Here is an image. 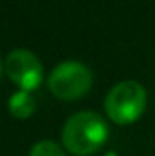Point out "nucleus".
<instances>
[{"mask_svg":"<svg viewBox=\"0 0 155 156\" xmlns=\"http://www.w3.org/2000/svg\"><path fill=\"white\" fill-rule=\"evenodd\" d=\"M106 115L119 125H130L142 116L146 109V91L135 80L119 82L104 100Z\"/></svg>","mask_w":155,"mask_h":156,"instance_id":"obj_2","label":"nucleus"},{"mask_svg":"<svg viewBox=\"0 0 155 156\" xmlns=\"http://www.w3.org/2000/svg\"><path fill=\"white\" fill-rule=\"evenodd\" d=\"M110 136V127L104 118L93 111H80L68 118L62 127V145L75 156L97 153Z\"/></svg>","mask_w":155,"mask_h":156,"instance_id":"obj_1","label":"nucleus"},{"mask_svg":"<svg viewBox=\"0 0 155 156\" xmlns=\"http://www.w3.org/2000/svg\"><path fill=\"white\" fill-rule=\"evenodd\" d=\"M93 85V73L91 69L78 62V60H66L53 67L47 76V89L53 96L60 100H78L82 98Z\"/></svg>","mask_w":155,"mask_h":156,"instance_id":"obj_3","label":"nucleus"},{"mask_svg":"<svg viewBox=\"0 0 155 156\" xmlns=\"http://www.w3.org/2000/svg\"><path fill=\"white\" fill-rule=\"evenodd\" d=\"M29 156H66V153L59 144H55L51 140H42L31 147Z\"/></svg>","mask_w":155,"mask_h":156,"instance_id":"obj_6","label":"nucleus"},{"mask_svg":"<svg viewBox=\"0 0 155 156\" xmlns=\"http://www.w3.org/2000/svg\"><path fill=\"white\" fill-rule=\"evenodd\" d=\"M7 109H9V113L15 118L26 120V118H29V116L35 115V111H37V100L33 98L31 93L18 89L17 93H13V94L9 96V100H7Z\"/></svg>","mask_w":155,"mask_h":156,"instance_id":"obj_5","label":"nucleus"},{"mask_svg":"<svg viewBox=\"0 0 155 156\" xmlns=\"http://www.w3.org/2000/svg\"><path fill=\"white\" fill-rule=\"evenodd\" d=\"M4 71L20 91H35L42 83V62L29 49H13L4 60Z\"/></svg>","mask_w":155,"mask_h":156,"instance_id":"obj_4","label":"nucleus"},{"mask_svg":"<svg viewBox=\"0 0 155 156\" xmlns=\"http://www.w3.org/2000/svg\"><path fill=\"white\" fill-rule=\"evenodd\" d=\"M2 71H4V64H2V60H0V76H2Z\"/></svg>","mask_w":155,"mask_h":156,"instance_id":"obj_8","label":"nucleus"},{"mask_svg":"<svg viewBox=\"0 0 155 156\" xmlns=\"http://www.w3.org/2000/svg\"><path fill=\"white\" fill-rule=\"evenodd\" d=\"M102 156H119V154H117L115 151H108V153H104Z\"/></svg>","mask_w":155,"mask_h":156,"instance_id":"obj_7","label":"nucleus"}]
</instances>
